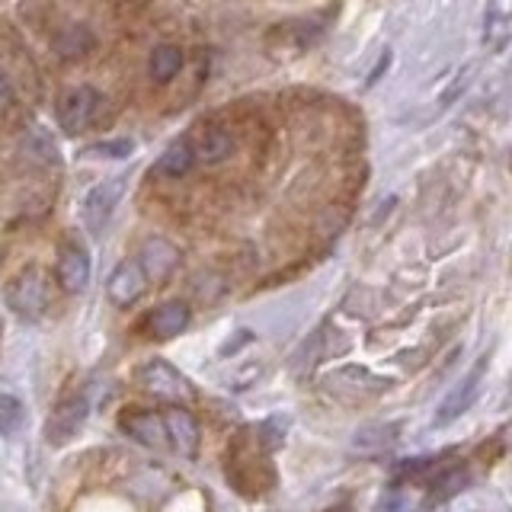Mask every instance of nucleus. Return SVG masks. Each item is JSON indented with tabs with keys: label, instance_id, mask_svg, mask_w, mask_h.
Segmentation results:
<instances>
[{
	"label": "nucleus",
	"instance_id": "obj_1",
	"mask_svg": "<svg viewBox=\"0 0 512 512\" xmlns=\"http://www.w3.org/2000/svg\"><path fill=\"white\" fill-rule=\"evenodd\" d=\"M7 295V304L16 317L23 320H39L45 317L48 304H52V292H48V279L39 266H29L23 272H16V276L7 282L4 288Z\"/></svg>",
	"mask_w": 512,
	"mask_h": 512
},
{
	"label": "nucleus",
	"instance_id": "obj_2",
	"mask_svg": "<svg viewBox=\"0 0 512 512\" xmlns=\"http://www.w3.org/2000/svg\"><path fill=\"white\" fill-rule=\"evenodd\" d=\"M122 196H125V176H109V180L93 183V186L84 192V199H80V205H77V212H80V221H84V228L93 231V234H100V231L106 228L109 215L116 212V205L122 202Z\"/></svg>",
	"mask_w": 512,
	"mask_h": 512
},
{
	"label": "nucleus",
	"instance_id": "obj_3",
	"mask_svg": "<svg viewBox=\"0 0 512 512\" xmlns=\"http://www.w3.org/2000/svg\"><path fill=\"white\" fill-rule=\"evenodd\" d=\"M138 381H141V388L148 394H154L160 400H170V404H186V400L196 397L189 378L176 372V368L170 362H164V359L144 362L138 368Z\"/></svg>",
	"mask_w": 512,
	"mask_h": 512
},
{
	"label": "nucleus",
	"instance_id": "obj_4",
	"mask_svg": "<svg viewBox=\"0 0 512 512\" xmlns=\"http://www.w3.org/2000/svg\"><path fill=\"white\" fill-rule=\"evenodd\" d=\"M90 416V400L87 394H74L68 400H61V404L52 410V416L45 420V439L48 445H64L71 442L80 429H84Z\"/></svg>",
	"mask_w": 512,
	"mask_h": 512
},
{
	"label": "nucleus",
	"instance_id": "obj_5",
	"mask_svg": "<svg viewBox=\"0 0 512 512\" xmlns=\"http://www.w3.org/2000/svg\"><path fill=\"white\" fill-rule=\"evenodd\" d=\"M119 429L125 432V436H132L135 442L148 445V448H167L170 445L164 413L148 410V407H125L119 416Z\"/></svg>",
	"mask_w": 512,
	"mask_h": 512
},
{
	"label": "nucleus",
	"instance_id": "obj_6",
	"mask_svg": "<svg viewBox=\"0 0 512 512\" xmlns=\"http://www.w3.org/2000/svg\"><path fill=\"white\" fill-rule=\"evenodd\" d=\"M148 272H144L141 263L135 260H122L116 269H112V276L106 282V298L116 304V308H132V304L148 292Z\"/></svg>",
	"mask_w": 512,
	"mask_h": 512
},
{
	"label": "nucleus",
	"instance_id": "obj_7",
	"mask_svg": "<svg viewBox=\"0 0 512 512\" xmlns=\"http://www.w3.org/2000/svg\"><path fill=\"white\" fill-rule=\"evenodd\" d=\"M96 106H100V93H96L93 87H74V90L64 93L61 103H58V125L68 135H80L93 122Z\"/></svg>",
	"mask_w": 512,
	"mask_h": 512
},
{
	"label": "nucleus",
	"instance_id": "obj_8",
	"mask_svg": "<svg viewBox=\"0 0 512 512\" xmlns=\"http://www.w3.org/2000/svg\"><path fill=\"white\" fill-rule=\"evenodd\" d=\"M90 253L77 244H64L61 253H58V285L64 288L68 295H80L87 292L90 285Z\"/></svg>",
	"mask_w": 512,
	"mask_h": 512
},
{
	"label": "nucleus",
	"instance_id": "obj_9",
	"mask_svg": "<svg viewBox=\"0 0 512 512\" xmlns=\"http://www.w3.org/2000/svg\"><path fill=\"white\" fill-rule=\"evenodd\" d=\"M164 420H167V432H170V445L176 448V455L183 458H196L199 452V423L186 407H170L164 410Z\"/></svg>",
	"mask_w": 512,
	"mask_h": 512
},
{
	"label": "nucleus",
	"instance_id": "obj_10",
	"mask_svg": "<svg viewBox=\"0 0 512 512\" xmlns=\"http://www.w3.org/2000/svg\"><path fill=\"white\" fill-rule=\"evenodd\" d=\"M484 368H487V362L474 365L471 372L464 375L452 391H448V397L442 400V404H439V413H436V423H439V426L458 420V416L471 407V400H474V394H477V384H480V378H484Z\"/></svg>",
	"mask_w": 512,
	"mask_h": 512
},
{
	"label": "nucleus",
	"instance_id": "obj_11",
	"mask_svg": "<svg viewBox=\"0 0 512 512\" xmlns=\"http://www.w3.org/2000/svg\"><path fill=\"white\" fill-rule=\"evenodd\" d=\"M186 324H189V308L183 301H167L144 317V330H148V336H154V340H173L176 333L186 330Z\"/></svg>",
	"mask_w": 512,
	"mask_h": 512
},
{
	"label": "nucleus",
	"instance_id": "obj_12",
	"mask_svg": "<svg viewBox=\"0 0 512 512\" xmlns=\"http://www.w3.org/2000/svg\"><path fill=\"white\" fill-rule=\"evenodd\" d=\"M138 263L144 266V272H148V279L164 282V279H170V272L180 266V250L164 237H151L148 244H144Z\"/></svg>",
	"mask_w": 512,
	"mask_h": 512
},
{
	"label": "nucleus",
	"instance_id": "obj_13",
	"mask_svg": "<svg viewBox=\"0 0 512 512\" xmlns=\"http://www.w3.org/2000/svg\"><path fill=\"white\" fill-rule=\"evenodd\" d=\"M192 164H196V144L189 138H176L170 148L157 157V170L167 176H186Z\"/></svg>",
	"mask_w": 512,
	"mask_h": 512
},
{
	"label": "nucleus",
	"instance_id": "obj_14",
	"mask_svg": "<svg viewBox=\"0 0 512 512\" xmlns=\"http://www.w3.org/2000/svg\"><path fill=\"white\" fill-rule=\"evenodd\" d=\"M151 77L157 84H170V80L183 71V48L180 45H170V42H160L154 52H151Z\"/></svg>",
	"mask_w": 512,
	"mask_h": 512
},
{
	"label": "nucleus",
	"instance_id": "obj_15",
	"mask_svg": "<svg viewBox=\"0 0 512 512\" xmlns=\"http://www.w3.org/2000/svg\"><path fill=\"white\" fill-rule=\"evenodd\" d=\"M231 151H234V138L224 128H208L202 141L196 144V157L205 160V164H221V160L231 157Z\"/></svg>",
	"mask_w": 512,
	"mask_h": 512
},
{
	"label": "nucleus",
	"instance_id": "obj_16",
	"mask_svg": "<svg viewBox=\"0 0 512 512\" xmlns=\"http://www.w3.org/2000/svg\"><path fill=\"white\" fill-rule=\"evenodd\" d=\"M23 151L29 160H36V164H45V167H52V164H61V154L55 148V141L48 132H42V128H32V132H26L23 138Z\"/></svg>",
	"mask_w": 512,
	"mask_h": 512
},
{
	"label": "nucleus",
	"instance_id": "obj_17",
	"mask_svg": "<svg viewBox=\"0 0 512 512\" xmlns=\"http://www.w3.org/2000/svg\"><path fill=\"white\" fill-rule=\"evenodd\" d=\"M23 400L13 394H0V436H16L23 426Z\"/></svg>",
	"mask_w": 512,
	"mask_h": 512
},
{
	"label": "nucleus",
	"instance_id": "obj_18",
	"mask_svg": "<svg viewBox=\"0 0 512 512\" xmlns=\"http://www.w3.org/2000/svg\"><path fill=\"white\" fill-rule=\"evenodd\" d=\"M135 151V141L132 138H112V141H96L90 148L80 154V157H103V160H122Z\"/></svg>",
	"mask_w": 512,
	"mask_h": 512
},
{
	"label": "nucleus",
	"instance_id": "obj_19",
	"mask_svg": "<svg viewBox=\"0 0 512 512\" xmlns=\"http://www.w3.org/2000/svg\"><path fill=\"white\" fill-rule=\"evenodd\" d=\"M464 484H468V474H464V471H455V474H445V477H439V480H436V487H439L436 493H439V496H448V493H458V490H461Z\"/></svg>",
	"mask_w": 512,
	"mask_h": 512
},
{
	"label": "nucleus",
	"instance_id": "obj_20",
	"mask_svg": "<svg viewBox=\"0 0 512 512\" xmlns=\"http://www.w3.org/2000/svg\"><path fill=\"white\" fill-rule=\"evenodd\" d=\"M388 64H391V52H384V55H381V64H378V71L368 74V80H365V90L378 84V80L384 77V71H388Z\"/></svg>",
	"mask_w": 512,
	"mask_h": 512
},
{
	"label": "nucleus",
	"instance_id": "obj_21",
	"mask_svg": "<svg viewBox=\"0 0 512 512\" xmlns=\"http://www.w3.org/2000/svg\"><path fill=\"white\" fill-rule=\"evenodd\" d=\"M10 103H13V87H10V80L0 74V112H4Z\"/></svg>",
	"mask_w": 512,
	"mask_h": 512
},
{
	"label": "nucleus",
	"instance_id": "obj_22",
	"mask_svg": "<svg viewBox=\"0 0 512 512\" xmlns=\"http://www.w3.org/2000/svg\"><path fill=\"white\" fill-rule=\"evenodd\" d=\"M0 263H4V250H0Z\"/></svg>",
	"mask_w": 512,
	"mask_h": 512
}]
</instances>
